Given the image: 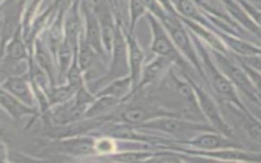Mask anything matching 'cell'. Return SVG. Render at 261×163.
Listing matches in <instances>:
<instances>
[{"label": "cell", "mask_w": 261, "mask_h": 163, "mask_svg": "<svg viewBox=\"0 0 261 163\" xmlns=\"http://www.w3.org/2000/svg\"><path fill=\"white\" fill-rule=\"evenodd\" d=\"M98 16H99L100 24H101L102 39L104 41V44H105L107 50L110 51L111 47L113 45L115 33H114V28H113V22L111 19L110 12L107 9V7H105L104 4L99 7Z\"/></svg>", "instance_id": "6"}, {"label": "cell", "mask_w": 261, "mask_h": 163, "mask_svg": "<svg viewBox=\"0 0 261 163\" xmlns=\"http://www.w3.org/2000/svg\"><path fill=\"white\" fill-rule=\"evenodd\" d=\"M116 99L117 98H114V97H110V96H107V97H104V98H101L96 104H94L92 106V108L88 111V114L87 116H94V115H98V114H101L102 112L108 110L109 108H111L112 106L115 105L116 103Z\"/></svg>", "instance_id": "20"}, {"label": "cell", "mask_w": 261, "mask_h": 163, "mask_svg": "<svg viewBox=\"0 0 261 163\" xmlns=\"http://www.w3.org/2000/svg\"><path fill=\"white\" fill-rule=\"evenodd\" d=\"M66 1H68V0H56V3H57V5H62V4H64Z\"/></svg>", "instance_id": "33"}, {"label": "cell", "mask_w": 261, "mask_h": 163, "mask_svg": "<svg viewBox=\"0 0 261 163\" xmlns=\"http://www.w3.org/2000/svg\"><path fill=\"white\" fill-rule=\"evenodd\" d=\"M64 150L74 153V154H88L93 152V141L86 140V139H80V140H69L65 143H63Z\"/></svg>", "instance_id": "14"}, {"label": "cell", "mask_w": 261, "mask_h": 163, "mask_svg": "<svg viewBox=\"0 0 261 163\" xmlns=\"http://www.w3.org/2000/svg\"><path fill=\"white\" fill-rule=\"evenodd\" d=\"M143 126L153 129H159L165 132L170 133H182L187 131L193 130H201V129H209V127L199 124H194L192 122H187L184 120H179L173 117H164L161 119H157L155 121L144 124Z\"/></svg>", "instance_id": "2"}, {"label": "cell", "mask_w": 261, "mask_h": 163, "mask_svg": "<svg viewBox=\"0 0 261 163\" xmlns=\"http://www.w3.org/2000/svg\"><path fill=\"white\" fill-rule=\"evenodd\" d=\"M130 82H133L132 77H127V78H124L122 80L114 82L107 89H105V91H103L101 93V95H107V96H110V97L117 98L127 90Z\"/></svg>", "instance_id": "18"}, {"label": "cell", "mask_w": 261, "mask_h": 163, "mask_svg": "<svg viewBox=\"0 0 261 163\" xmlns=\"http://www.w3.org/2000/svg\"><path fill=\"white\" fill-rule=\"evenodd\" d=\"M207 56H205L206 58ZM206 62H207V66L209 68V70L211 71V75L213 77V85H214V88L215 90L221 95L223 96L224 98L230 100V101H233L236 103H238V100H237V96L233 92V89L230 85V83L223 76L221 75L213 66L212 64L210 63L209 59L206 58Z\"/></svg>", "instance_id": "7"}, {"label": "cell", "mask_w": 261, "mask_h": 163, "mask_svg": "<svg viewBox=\"0 0 261 163\" xmlns=\"http://www.w3.org/2000/svg\"><path fill=\"white\" fill-rule=\"evenodd\" d=\"M68 80L69 85L73 87L74 89H79L82 86V76H81V70L76 66V64H73L71 68L68 71Z\"/></svg>", "instance_id": "28"}, {"label": "cell", "mask_w": 261, "mask_h": 163, "mask_svg": "<svg viewBox=\"0 0 261 163\" xmlns=\"http://www.w3.org/2000/svg\"><path fill=\"white\" fill-rule=\"evenodd\" d=\"M155 113L143 107H132L121 112L120 118L128 123H139L152 117Z\"/></svg>", "instance_id": "13"}, {"label": "cell", "mask_w": 261, "mask_h": 163, "mask_svg": "<svg viewBox=\"0 0 261 163\" xmlns=\"http://www.w3.org/2000/svg\"><path fill=\"white\" fill-rule=\"evenodd\" d=\"M227 43L236 52L243 54V55H254L258 52L254 47L250 46L249 44L244 43L239 40H236V39L227 38Z\"/></svg>", "instance_id": "24"}, {"label": "cell", "mask_w": 261, "mask_h": 163, "mask_svg": "<svg viewBox=\"0 0 261 163\" xmlns=\"http://www.w3.org/2000/svg\"><path fill=\"white\" fill-rule=\"evenodd\" d=\"M248 131L251 137L257 142L261 143V125L255 121L248 123Z\"/></svg>", "instance_id": "29"}, {"label": "cell", "mask_w": 261, "mask_h": 163, "mask_svg": "<svg viewBox=\"0 0 261 163\" xmlns=\"http://www.w3.org/2000/svg\"><path fill=\"white\" fill-rule=\"evenodd\" d=\"M128 46H129V61H130V70H132V80L134 82V85L137 84L140 71H141V65L143 61V52L141 48L138 46L134 38H128Z\"/></svg>", "instance_id": "10"}, {"label": "cell", "mask_w": 261, "mask_h": 163, "mask_svg": "<svg viewBox=\"0 0 261 163\" xmlns=\"http://www.w3.org/2000/svg\"><path fill=\"white\" fill-rule=\"evenodd\" d=\"M16 11H9L3 22V42L10 37L16 24Z\"/></svg>", "instance_id": "26"}, {"label": "cell", "mask_w": 261, "mask_h": 163, "mask_svg": "<svg viewBox=\"0 0 261 163\" xmlns=\"http://www.w3.org/2000/svg\"><path fill=\"white\" fill-rule=\"evenodd\" d=\"M80 20L76 15V13H71L69 14L67 20H66V25H65V31H66V37L67 41L72 44L73 42L76 41L77 35L80 33Z\"/></svg>", "instance_id": "17"}, {"label": "cell", "mask_w": 261, "mask_h": 163, "mask_svg": "<svg viewBox=\"0 0 261 163\" xmlns=\"http://www.w3.org/2000/svg\"><path fill=\"white\" fill-rule=\"evenodd\" d=\"M149 19L151 21L153 34H154V39H153V43H152V51L157 53L158 55H161L162 57H166L171 60L178 59V54H177L176 49L173 47L172 43L170 42V40L164 33L161 25L152 16H150Z\"/></svg>", "instance_id": "3"}, {"label": "cell", "mask_w": 261, "mask_h": 163, "mask_svg": "<svg viewBox=\"0 0 261 163\" xmlns=\"http://www.w3.org/2000/svg\"><path fill=\"white\" fill-rule=\"evenodd\" d=\"M160 2H162L166 7H168V0H160Z\"/></svg>", "instance_id": "34"}, {"label": "cell", "mask_w": 261, "mask_h": 163, "mask_svg": "<svg viewBox=\"0 0 261 163\" xmlns=\"http://www.w3.org/2000/svg\"><path fill=\"white\" fill-rule=\"evenodd\" d=\"M7 56L11 60H19L25 56V50L19 34H16L7 47Z\"/></svg>", "instance_id": "16"}, {"label": "cell", "mask_w": 261, "mask_h": 163, "mask_svg": "<svg viewBox=\"0 0 261 163\" xmlns=\"http://www.w3.org/2000/svg\"><path fill=\"white\" fill-rule=\"evenodd\" d=\"M249 74L252 76V78L256 82V85L258 86V88L261 90V75H259L258 73H256L251 69H249Z\"/></svg>", "instance_id": "32"}, {"label": "cell", "mask_w": 261, "mask_h": 163, "mask_svg": "<svg viewBox=\"0 0 261 163\" xmlns=\"http://www.w3.org/2000/svg\"><path fill=\"white\" fill-rule=\"evenodd\" d=\"M218 60L220 62V65L222 66L224 72L229 76V78L248 96H253L254 90L252 87V84L250 83L247 74L236 65L231 64L228 60H226L224 57L217 55Z\"/></svg>", "instance_id": "4"}, {"label": "cell", "mask_w": 261, "mask_h": 163, "mask_svg": "<svg viewBox=\"0 0 261 163\" xmlns=\"http://www.w3.org/2000/svg\"><path fill=\"white\" fill-rule=\"evenodd\" d=\"M192 144L196 147H199L202 149H208V150L217 149L220 147L233 146V144L230 143L229 141L212 133H204L202 135H199L196 140L192 142Z\"/></svg>", "instance_id": "11"}, {"label": "cell", "mask_w": 261, "mask_h": 163, "mask_svg": "<svg viewBox=\"0 0 261 163\" xmlns=\"http://www.w3.org/2000/svg\"><path fill=\"white\" fill-rule=\"evenodd\" d=\"M74 90H76V89H74L70 85L67 87H64V88L56 89L51 93L50 100L52 103H61V102L67 101L73 94Z\"/></svg>", "instance_id": "23"}, {"label": "cell", "mask_w": 261, "mask_h": 163, "mask_svg": "<svg viewBox=\"0 0 261 163\" xmlns=\"http://www.w3.org/2000/svg\"><path fill=\"white\" fill-rule=\"evenodd\" d=\"M146 5L143 0H130V16H132V28H134L138 17L145 11Z\"/></svg>", "instance_id": "27"}, {"label": "cell", "mask_w": 261, "mask_h": 163, "mask_svg": "<svg viewBox=\"0 0 261 163\" xmlns=\"http://www.w3.org/2000/svg\"><path fill=\"white\" fill-rule=\"evenodd\" d=\"M164 22V25L166 26V29L168 30V32L170 33L174 43L176 44V46L190 58V60L195 63L196 65H198V61L196 58V53L192 47V44L188 38V35L185 31V29L182 28V25L180 24V22L173 16H166L163 15L161 16Z\"/></svg>", "instance_id": "1"}, {"label": "cell", "mask_w": 261, "mask_h": 163, "mask_svg": "<svg viewBox=\"0 0 261 163\" xmlns=\"http://www.w3.org/2000/svg\"><path fill=\"white\" fill-rule=\"evenodd\" d=\"M167 59L168 58H166V57L158 58L157 60H155L154 62L149 64L145 69L142 84L144 85V84H147V83H150L151 80H153L162 71L164 66L168 63Z\"/></svg>", "instance_id": "15"}, {"label": "cell", "mask_w": 261, "mask_h": 163, "mask_svg": "<svg viewBox=\"0 0 261 163\" xmlns=\"http://www.w3.org/2000/svg\"><path fill=\"white\" fill-rule=\"evenodd\" d=\"M101 37L102 32L97 18L93 13L87 12V38L86 42L97 52H101Z\"/></svg>", "instance_id": "9"}, {"label": "cell", "mask_w": 261, "mask_h": 163, "mask_svg": "<svg viewBox=\"0 0 261 163\" xmlns=\"http://www.w3.org/2000/svg\"><path fill=\"white\" fill-rule=\"evenodd\" d=\"M95 59V54L92 50V47L87 43L84 42L81 45V52H80V66L81 69L89 68Z\"/></svg>", "instance_id": "21"}, {"label": "cell", "mask_w": 261, "mask_h": 163, "mask_svg": "<svg viewBox=\"0 0 261 163\" xmlns=\"http://www.w3.org/2000/svg\"><path fill=\"white\" fill-rule=\"evenodd\" d=\"M146 156V154H135V153H128V154H120L116 158L120 161H138L143 159Z\"/></svg>", "instance_id": "31"}, {"label": "cell", "mask_w": 261, "mask_h": 163, "mask_svg": "<svg viewBox=\"0 0 261 163\" xmlns=\"http://www.w3.org/2000/svg\"><path fill=\"white\" fill-rule=\"evenodd\" d=\"M174 84H175V89L177 91V93L179 94V96L186 100L189 104L196 106V97L194 94V90L189 84L174 79Z\"/></svg>", "instance_id": "19"}, {"label": "cell", "mask_w": 261, "mask_h": 163, "mask_svg": "<svg viewBox=\"0 0 261 163\" xmlns=\"http://www.w3.org/2000/svg\"><path fill=\"white\" fill-rule=\"evenodd\" d=\"M194 89H195V91L197 93L199 104H200L203 112L206 114V116L222 132L229 133L228 128L225 125V123L222 121V119H221V117L219 115V112H218L215 104L210 100V98L204 92L201 91V89H199L198 87H194Z\"/></svg>", "instance_id": "5"}, {"label": "cell", "mask_w": 261, "mask_h": 163, "mask_svg": "<svg viewBox=\"0 0 261 163\" xmlns=\"http://www.w3.org/2000/svg\"><path fill=\"white\" fill-rule=\"evenodd\" d=\"M176 5H177V9L184 15L197 20L201 19L197 8L195 7V5L191 0H176Z\"/></svg>", "instance_id": "22"}, {"label": "cell", "mask_w": 261, "mask_h": 163, "mask_svg": "<svg viewBox=\"0 0 261 163\" xmlns=\"http://www.w3.org/2000/svg\"><path fill=\"white\" fill-rule=\"evenodd\" d=\"M0 98H1L2 106L10 113V115H12L15 118H18L23 114L33 112L32 109H30L27 106L19 103V101H17L11 95H8L7 93H5L3 90L1 91V97Z\"/></svg>", "instance_id": "12"}, {"label": "cell", "mask_w": 261, "mask_h": 163, "mask_svg": "<svg viewBox=\"0 0 261 163\" xmlns=\"http://www.w3.org/2000/svg\"><path fill=\"white\" fill-rule=\"evenodd\" d=\"M71 57V50H70V43L66 40L60 47H59V60H60V67H61V74L64 73L66 70L69 60Z\"/></svg>", "instance_id": "25"}, {"label": "cell", "mask_w": 261, "mask_h": 163, "mask_svg": "<svg viewBox=\"0 0 261 163\" xmlns=\"http://www.w3.org/2000/svg\"><path fill=\"white\" fill-rule=\"evenodd\" d=\"M37 59L39 61V63L44 67L46 68L47 70L50 69V62H49V58L46 54V52L40 48H38V51H37Z\"/></svg>", "instance_id": "30"}, {"label": "cell", "mask_w": 261, "mask_h": 163, "mask_svg": "<svg viewBox=\"0 0 261 163\" xmlns=\"http://www.w3.org/2000/svg\"><path fill=\"white\" fill-rule=\"evenodd\" d=\"M5 88L17 99L23 102L28 106L33 105V97L32 93L25 83V80L21 77H11L4 85Z\"/></svg>", "instance_id": "8"}]
</instances>
